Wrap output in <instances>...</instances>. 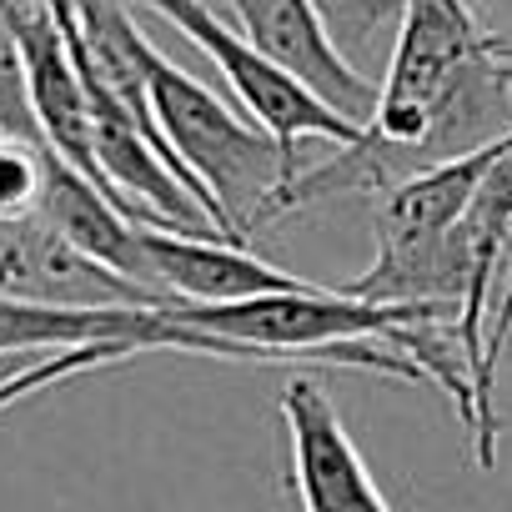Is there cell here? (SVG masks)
I'll return each mask as SVG.
<instances>
[{
  "instance_id": "cell-6",
  "label": "cell",
  "mask_w": 512,
  "mask_h": 512,
  "mask_svg": "<svg viewBox=\"0 0 512 512\" xmlns=\"http://www.w3.org/2000/svg\"><path fill=\"white\" fill-rule=\"evenodd\" d=\"M96 342H126L136 352H176V322L151 307H41L21 297H0V357H46Z\"/></svg>"
},
{
  "instance_id": "cell-10",
  "label": "cell",
  "mask_w": 512,
  "mask_h": 512,
  "mask_svg": "<svg viewBox=\"0 0 512 512\" xmlns=\"http://www.w3.org/2000/svg\"><path fill=\"white\" fill-rule=\"evenodd\" d=\"M0 136H6V116H0Z\"/></svg>"
},
{
  "instance_id": "cell-2",
  "label": "cell",
  "mask_w": 512,
  "mask_h": 512,
  "mask_svg": "<svg viewBox=\"0 0 512 512\" xmlns=\"http://www.w3.org/2000/svg\"><path fill=\"white\" fill-rule=\"evenodd\" d=\"M136 61H141L146 101H151L161 141L186 166V176L206 191L226 236L246 246L256 226L272 221V201L287 191L297 166L282 156V146L262 126L241 121L196 76L171 66L146 36L136 46Z\"/></svg>"
},
{
  "instance_id": "cell-1",
  "label": "cell",
  "mask_w": 512,
  "mask_h": 512,
  "mask_svg": "<svg viewBox=\"0 0 512 512\" xmlns=\"http://www.w3.org/2000/svg\"><path fill=\"white\" fill-rule=\"evenodd\" d=\"M512 131V46L492 36L467 0H402L392 66L357 141L297 171L272 216L327 196H382L442 161L472 156Z\"/></svg>"
},
{
  "instance_id": "cell-5",
  "label": "cell",
  "mask_w": 512,
  "mask_h": 512,
  "mask_svg": "<svg viewBox=\"0 0 512 512\" xmlns=\"http://www.w3.org/2000/svg\"><path fill=\"white\" fill-rule=\"evenodd\" d=\"M146 256L156 287L171 302H251V297H272V292H302L312 287L297 272H277L236 241H211V236H176V231H151L146 226Z\"/></svg>"
},
{
  "instance_id": "cell-7",
  "label": "cell",
  "mask_w": 512,
  "mask_h": 512,
  "mask_svg": "<svg viewBox=\"0 0 512 512\" xmlns=\"http://www.w3.org/2000/svg\"><path fill=\"white\" fill-rule=\"evenodd\" d=\"M131 357H141V352L126 347V342L66 347V352H46V357H0V417H6L16 402L36 397V392H51V387L71 382V377H86V372L131 362Z\"/></svg>"
},
{
  "instance_id": "cell-3",
  "label": "cell",
  "mask_w": 512,
  "mask_h": 512,
  "mask_svg": "<svg viewBox=\"0 0 512 512\" xmlns=\"http://www.w3.org/2000/svg\"><path fill=\"white\" fill-rule=\"evenodd\" d=\"M206 6L226 26H236L272 66H282L317 101H327L337 116H347L352 126L372 121L382 81H372L342 56L317 0H206Z\"/></svg>"
},
{
  "instance_id": "cell-8",
  "label": "cell",
  "mask_w": 512,
  "mask_h": 512,
  "mask_svg": "<svg viewBox=\"0 0 512 512\" xmlns=\"http://www.w3.org/2000/svg\"><path fill=\"white\" fill-rule=\"evenodd\" d=\"M512 337V256L502 267L497 297H492V317H487V347H482V367H477V432H472V457L482 472L497 467V362L507 352Z\"/></svg>"
},
{
  "instance_id": "cell-9",
  "label": "cell",
  "mask_w": 512,
  "mask_h": 512,
  "mask_svg": "<svg viewBox=\"0 0 512 512\" xmlns=\"http://www.w3.org/2000/svg\"><path fill=\"white\" fill-rule=\"evenodd\" d=\"M46 156L51 141L41 131L0 136V221H26L46 201Z\"/></svg>"
},
{
  "instance_id": "cell-4",
  "label": "cell",
  "mask_w": 512,
  "mask_h": 512,
  "mask_svg": "<svg viewBox=\"0 0 512 512\" xmlns=\"http://www.w3.org/2000/svg\"><path fill=\"white\" fill-rule=\"evenodd\" d=\"M282 427L292 447V487L302 497V512H392L317 377L287 382Z\"/></svg>"
}]
</instances>
